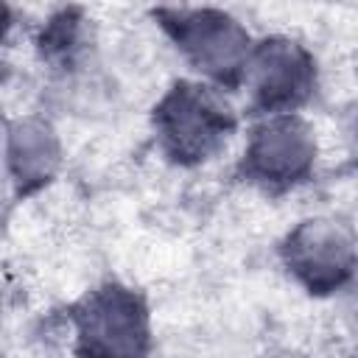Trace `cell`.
<instances>
[{
  "instance_id": "cell-3",
  "label": "cell",
  "mask_w": 358,
  "mask_h": 358,
  "mask_svg": "<svg viewBox=\"0 0 358 358\" xmlns=\"http://www.w3.org/2000/svg\"><path fill=\"white\" fill-rule=\"evenodd\" d=\"M168 28L187 50V56L213 76H229L246 56L243 28L218 11H168Z\"/></svg>"
},
{
  "instance_id": "cell-6",
  "label": "cell",
  "mask_w": 358,
  "mask_h": 358,
  "mask_svg": "<svg viewBox=\"0 0 358 358\" xmlns=\"http://www.w3.org/2000/svg\"><path fill=\"white\" fill-rule=\"evenodd\" d=\"M255 92L268 106H285L299 101L310 87V59L308 53L285 39L266 42L252 64Z\"/></svg>"
},
{
  "instance_id": "cell-9",
  "label": "cell",
  "mask_w": 358,
  "mask_h": 358,
  "mask_svg": "<svg viewBox=\"0 0 358 358\" xmlns=\"http://www.w3.org/2000/svg\"><path fill=\"white\" fill-rule=\"evenodd\" d=\"M268 358H302V355H296V352H274Z\"/></svg>"
},
{
  "instance_id": "cell-10",
  "label": "cell",
  "mask_w": 358,
  "mask_h": 358,
  "mask_svg": "<svg viewBox=\"0 0 358 358\" xmlns=\"http://www.w3.org/2000/svg\"><path fill=\"white\" fill-rule=\"evenodd\" d=\"M355 137H358V134H355Z\"/></svg>"
},
{
  "instance_id": "cell-7",
  "label": "cell",
  "mask_w": 358,
  "mask_h": 358,
  "mask_svg": "<svg viewBox=\"0 0 358 358\" xmlns=\"http://www.w3.org/2000/svg\"><path fill=\"white\" fill-rule=\"evenodd\" d=\"M59 162V143L50 126L39 120H17L8 129V168L22 187L45 182Z\"/></svg>"
},
{
  "instance_id": "cell-4",
  "label": "cell",
  "mask_w": 358,
  "mask_h": 358,
  "mask_svg": "<svg viewBox=\"0 0 358 358\" xmlns=\"http://www.w3.org/2000/svg\"><path fill=\"white\" fill-rule=\"evenodd\" d=\"M355 252L341 227L333 221H308L288 241L291 268L316 291L338 285L352 268Z\"/></svg>"
},
{
  "instance_id": "cell-5",
  "label": "cell",
  "mask_w": 358,
  "mask_h": 358,
  "mask_svg": "<svg viewBox=\"0 0 358 358\" xmlns=\"http://www.w3.org/2000/svg\"><path fill=\"white\" fill-rule=\"evenodd\" d=\"M313 159L310 131L299 120H274L257 129L249 145V165L257 176L288 182L308 171Z\"/></svg>"
},
{
  "instance_id": "cell-1",
  "label": "cell",
  "mask_w": 358,
  "mask_h": 358,
  "mask_svg": "<svg viewBox=\"0 0 358 358\" xmlns=\"http://www.w3.org/2000/svg\"><path fill=\"white\" fill-rule=\"evenodd\" d=\"M229 129V109L193 84L176 87L159 106V134L171 154L199 159L210 154Z\"/></svg>"
},
{
  "instance_id": "cell-8",
  "label": "cell",
  "mask_w": 358,
  "mask_h": 358,
  "mask_svg": "<svg viewBox=\"0 0 358 358\" xmlns=\"http://www.w3.org/2000/svg\"><path fill=\"white\" fill-rule=\"evenodd\" d=\"M341 313H344V322H347V327L358 336V291L344 302V308H341Z\"/></svg>"
},
{
  "instance_id": "cell-2",
  "label": "cell",
  "mask_w": 358,
  "mask_h": 358,
  "mask_svg": "<svg viewBox=\"0 0 358 358\" xmlns=\"http://www.w3.org/2000/svg\"><path fill=\"white\" fill-rule=\"evenodd\" d=\"M81 338L95 358H140L145 350V313L134 294L106 288L81 313Z\"/></svg>"
}]
</instances>
